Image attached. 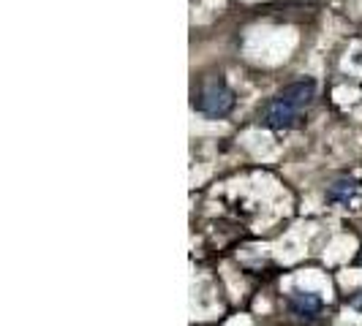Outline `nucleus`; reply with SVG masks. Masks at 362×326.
<instances>
[{"label": "nucleus", "mask_w": 362, "mask_h": 326, "mask_svg": "<svg viewBox=\"0 0 362 326\" xmlns=\"http://www.w3.org/2000/svg\"><path fill=\"white\" fill-rule=\"evenodd\" d=\"M357 191H360V182L354 180H335L329 188H327V199L329 201H338V204H346V201H351L357 196Z\"/></svg>", "instance_id": "39448f33"}, {"label": "nucleus", "mask_w": 362, "mask_h": 326, "mask_svg": "<svg viewBox=\"0 0 362 326\" xmlns=\"http://www.w3.org/2000/svg\"><path fill=\"white\" fill-rule=\"evenodd\" d=\"M259 123L264 128H270V131H289V128L300 126V109L291 107L289 101H284L281 95H275L262 107Z\"/></svg>", "instance_id": "f03ea898"}, {"label": "nucleus", "mask_w": 362, "mask_h": 326, "mask_svg": "<svg viewBox=\"0 0 362 326\" xmlns=\"http://www.w3.org/2000/svg\"><path fill=\"white\" fill-rule=\"evenodd\" d=\"M194 107L199 109L204 117H226L232 109H235V92L229 90L223 82H216V85H207L204 90L194 98Z\"/></svg>", "instance_id": "f257e3e1"}, {"label": "nucleus", "mask_w": 362, "mask_h": 326, "mask_svg": "<svg viewBox=\"0 0 362 326\" xmlns=\"http://www.w3.org/2000/svg\"><path fill=\"white\" fill-rule=\"evenodd\" d=\"M351 305H354V308H362V299H354V302H351Z\"/></svg>", "instance_id": "423d86ee"}, {"label": "nucleus", "mask_w": 362, "mask_h": 326, "mask_svg": "<svg viewBox=\"0 0 362 326\" xmlns=\"http://www.w3.org/2000/svg\"><path fill=\"white\" fill-rule=\"evenodd\" d=\"M289 310L297 318H316L322 313V299L316 294H305V291H294L289 296Z\"/></svg>", "instance_id": "20e7f679"}, {"label": "nucleus", "mask_w": 362, "mask_h": 326, "mask_svg": "<svg viewBox=\"0 0 362 326\" xmlns=\"http://www.w3.org/2000/svg\"><path fill=\"white\" fill-rule=\"evenodd\" d=\"M278 95H281L284 101H289L291 107H297L303 111V109L316 98V82H313V79H297V82L286 85Z\"/></svg>", "instance_id": "7ed1b4c3"}]
</instances>
